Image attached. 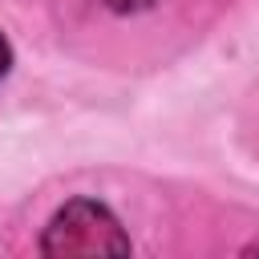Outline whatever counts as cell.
I'll list each match as a JSON object with an SVG mask.
<instances>
[{"instance_id": "6da1fadb", "label": "cell", "mask_w": 259, "mask_h": 259, "mask_svg": "<svg viewBox=\"0 0 259 259\" xmlns=\"http://www.w3.org/2000/svg\"><path fill=\"white\" fill-rule=\"evenodd\" d=\"M40 251L57 255V259H69V255H125L130 235L121 231V223L109 206H101L93 198H73L45 227Z\"/></svg>"}, {"instance_id": "7a4b0ae2", "label": "cell", "mask_w": 259, "mask_h": 259, "mask_svg": "<svg viewBox=\"0 0 259 259\" xmlns=\"http://www.w3.org/2000/svg\"><path fill=\"white\" fill-rule=\"evenodd\" d=\"M105 8H113V12H146V8H154L158 0H101Z\"/></svg>"}, {"instance_id": "3957f363", "label": "cell", "mask_w": 259, "mask_h": 259, "mask_svg": "<svg viewBox=\"0 0 259 259\" xmlns=\"http://www.w3.org/2000/svg\"><path fill=\"white\" fill-rule=\"evenodd\" d=\"M8 65H12V49H8V40L0 36V77L8 73Z\"/></svg>"}]
</instances>
